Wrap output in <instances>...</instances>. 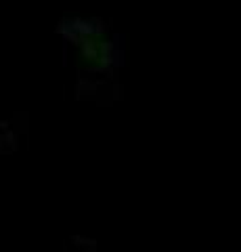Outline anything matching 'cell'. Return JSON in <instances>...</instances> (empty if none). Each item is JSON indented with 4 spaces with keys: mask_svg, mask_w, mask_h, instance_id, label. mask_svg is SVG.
<instances>
[{
    "mask_svg": "<svg viewBox=\"0 0 241 252\" xmlns=\"http://www.w3.org/2000/svg\"><path fill=\"white\" fill-rule=\"evenodd\" d=\"M65 63L72 69L78 93L97 99L118 89L124 65V40L95 17H67L59 23Z\"/></svg>",
    "mask_w": 241,
    "mask_h": 252,
    "instance_id": "1",
    "label": "cell"
}]
</instances>
